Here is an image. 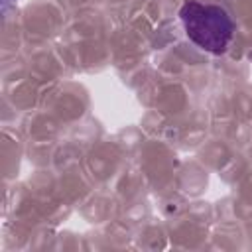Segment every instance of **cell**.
<instances>
[{"label": "cell", "mask_w": 252, "mask_h": 252, "mask_svg": "<svg viewBox=\"0 0 252 252\" xmlns=\"http://www.w3.org/2000/svg\"><path fill=\"white\" fill-rule=\"evenodd\" d=\"M185 35L203 51L220 55L234 35V20L220 4L187 0L179 10Z\"/></svg>", "instance_id": "1"}]
</instances>
